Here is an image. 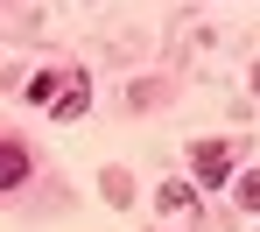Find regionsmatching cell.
<instances>
[{
  "instance_id": "3",
  "label": "cell",
  "mask_w": 260,
  "mask_h": 232,
  "mask_svg": "<svg viewBox=\"0 0 260 232\" xmlns=\"http://www.w3.org/2000/svg\"><path fill=\"white\" fill-rule=\"evenodd\" d=\"M14 183H28V148L0 141V190H14Z\"/></svg>"
},
{
  "instance_id": "4",
  "label": "cell",
  "mask_w": 260,
  "mask_h": 232,
  "mask_svg": "<svg viewBox=\"0 0 260 232\" xmlns=\"http://www.w3.org/2000/svg\"><path fill=\"white\" fill-rule=\"evenodd\" d=\"M232 197H239L246 211H260V169H239V176H232Z\"/></svg>"
},
{
  "instance_id": "1",
  "label": "cell",
  "mask_w": 260,
  "mask_h": 232,
  "mask_svg": "<svg viewBox=\"0 0 260 232\" xmlns=\"http://www.w3.org/2000/svg\"><path fill=\"white\" fill-rule=\"evenodd\" d=\"M28 98H36V106H49L56 120H78V113L91 106L85 71H36V78H28Z\"/></svg>"
},
{
  "instance_id": "2",
  "label": "cell",
  "mask_w": 260,
  "mask_h": 232,
  "mask_svg": "<svg viewBox=\"0 0 260 232\" xmlns=\"http://www.w3.org/2000/svg\"><path fill=\"white\" fill-rule=\"evenodd\" d=\"M197 176H204V190L232 183V148H225V141H204V148H197Z\"/></svg>"
}]
</instances>
